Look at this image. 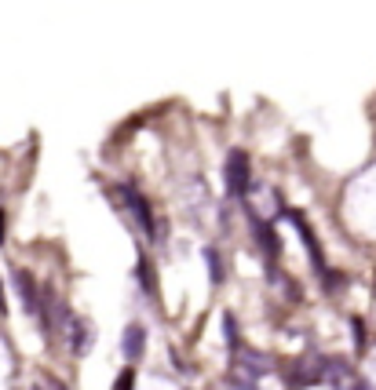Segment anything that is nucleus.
<instances>
[{
	"instance_id": "1",
	"label": "nucleus",
	"mask_w": 376,
	"mask_h": 390,
	"mask_svg": "<svg viewBox=\"0 0 376 390\" xmlns=\"http://www.w3.org/2000/svg\"><path fill=\"white\" fill-rule=\"evenodd\" d=\"M245 190H249V153L230 150V157H227V193L230 197H245Z\"/></svg>"
},
{
	"instance_id": "2",
	"label": "nucleus",
	"mask_w": 376,
	"mask_h": 390,
	"mask_svg": "<svg viewBox=\"0 0 376 390\" xmlns=\"http://www.w3.org/2000/svg\"><path fill=\"white\" fill-rule=\"evenodd\" d=\"M121 197L128 201V212L135 215V223L142 226V233H150V241H153V212H150L147 197H142L135 186H121Z\"/></svg>"
},
{
	"instance_id": "3",
	"label": "nucleus",
	"mask_w": 376,
	"mask_h": 390,
	"mask_svg": "<svg viewBox=\"0 0 376 390\" xmlns=\"http://www.w3.org/2000/svg\"><path fill=\"white\" fill-rule=\"evenodd\" d=\"M121 350L128 361H139L142 350H147V329L142 324H124V335H121Z\"/></svg>"
},
{
	"instance_id": "4",
	"label": "nucleus",
	"mask_w": 376,
	"mask_h": 390,
	"mask_svg": "<svg viewBox=\"0 0 376 390\" xmlns=\"http://www.w3.org/2000/svg\"><path fill=\"white\" fill-rule=\"evenodd\" d=\"M15 284H19V292H22V306L30 310V314H41V303H37V292H33V281L30 274H22V270H15Z\"/></svg>"
},
{
	"instance_id": "5",
	"label": "nucleus",
	"mask_w": 376,
	"mask_h": 390,
	"mask_svg": "<svg viewBox=\"0 0 376 390\" xmlns=\"http://www.w3.org/2000/svg\"><path fill=\"white\" fill-rule=\"evenodd\" d=\"M292 223H296V230L303 233V244H307V252H310V259H314V266L321 270V248H318V241H314V233H310V226H307V219H300L292 212Z\"/></svg>"
},
{
	"instance_id": "6",
	"label": "nucleus",
	"mask_w": 376,
	"mask_h": 390,
	"mask_svg": "<svg viewBox=\"0 0 376 390\" xmlns=\"http://www.w3.org/2000/svg\"><path fill=\"white\" fill-rule=\"evenodd\" d=\"M205 263H209V277H212V284L223 281V255H219L216 248H205Z\"/></svg>"
},
{
	"instance_id": "7",
	"label": "nucleus",
	"mask_w": 376,
	"mask_h": 390,
	"mask_svg": "<svg viewBox=\"0 0 376 390\" xmlns=\"http://www.w3.org/2000/svg\"><path fill=\"white\" fill-rule=\"evenodd\" d=\"M256 233H259V241H263V248H267L270 255H278V248H281V244H278V233L270 230V226H263L259 219H256Z\"/></svg>"
},
{
	"instance_id": "8",
	"label": "nucleus",
	"mask_w": 376,
	"mask_h": 390,
	"mask_svg": "<svg viewBox=\"0 0 376 390\" xmlns=\"http://www.w3.org/2000/svg\"><path fill=\"white\" fill-rule=\"evenodd\" d=\"M73 332V354H84V321H70Z\"/></svg>"
},
{
	"instance_id": "9",
	"label": "nucleus",
	"mask_w": 376,
	"mask_h": 390,
	"mask_svg": "<svg viewBox=\"0 0 376 390\" xmlns=\"http://www.w3.org/2000/svg\"><path fill=\"white\" fill-rule=\"evenodd\" d=\"M241 361H245V365H249L252 372H263V369H267V361L256 358V350H241Z\"/></svg>"
},
{
	"instance_id": "10",
	"label": "nucleus",
	"mask_w": 376,
	"mask_h": 390,
	"mask_svg": "<svg viewBox=\"0 0 376 390\" xmlns=\"http://www.w3.org/2000/svg\"><path fill=\"white\" fill-rule=\"evenodd\" d=\"M223 329H227V343H230V347H238V321H234V314H227V318H223Z\"/></svg>"
},
{
	"instance_id": "11",
	"label": "nucleus",
	"mask_w": 376,
	"mask_h": 390,
	"mask_svg": "<svg viewBox=\"0 0 376 390\" xmlns=\"http://www.w3.org/2000/svg\"><path fill=\"white\" fill-rule=\"evenodd\" d=\"M132 387H135V372L124 369V372L118 376V387H113V390H132Z\"/></svg>"
},
{
	"instance_id": "12",
	"label": "nucleus",
	"mask_w": 376,
	"mask_h": 390,
	"mask_svg": "<svg viewBox=\"0 0 376 390\" xmlns=\"http://www.w3.org/2000/svg\"><path fill=\"white\" fill-rule=\"evenodd\" d=\"M234 390H256L252 376H234Z\"/></svg>"
},
{
	"instance_id": "13",
	"label": "nucleus",
	"mask_w": 376,
	"mask_h": 390,
	"mask_svg": "<svg viewBox=\"0 0 376 390\" xmlns=\"http://www.w3.org/2000/svg\"><path fill=\"white\" fill-rule=\"evenodd\" d=\"M351 390H373V387H369V383H361V380H358V383H351Z\"/></svg>"
},
{
	"instance_id": "14",
	"label": "nucleus",
	"mask_w": 376,
	"mask_h": 390,
	"mask_svg": "<svg viewBox=\"0 0 376 390\" xmlns=\"http://www.w3.org/2000/svg\"><path fill=\"white\" fill-rule=\"evenodd\" d=\"M0 244H4V215H0Z\"/></svg>"
}]
</instances>
